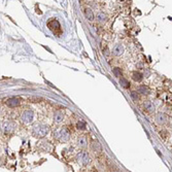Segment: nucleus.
Masks as SVG:
<instances>
[{
  "label": "nucleus",
  "mask_w": 172,
  "mask_h": 172,
  "mask_svg": "<svg viewBox=\"0 0 172 172\" xmlns=\"http://www.w3.org/2000/svg\"><path fill=\"white\" fill-rule=\"evenodd\" d=\"M131 97H132L133 100H135V101H137V100L139 99V96L137 92H131Z\"/></svg>",
  "instance_id": "412c9836"
},
{
  "label": "nucleus",
  "mask_w": 172,
  "mask_h": 172,
  "mask_svg": "<svg viewBox=\"0 0 172 172\" xmlns=\"http://www.w3.org/2000/svg\"><path fill=\"white\" fill-rule=\"evenodd\" d=\"M86 126H87V124H86V122H84V121H79L76 125L77 129H79V130H85Z\"/></svg>",
  "instance_id": "6ab92c4d"
},
{
  "label": "nucleus",
  "mask_w": 172,
  "mask_h": 172,
  "mask_svg": "<svg viewBox=\"0 0 172 172\" xmlns=\"http://www.w3.org/2000/svg\"><path fill=\"white\" fill-rule=\"evenodd\" d=\"M103 54L105 55L106 57H109L110 53H109V50H108L107 48H105V50H103Z\"/></svg>",
  "instance_id": "4be33fe9"
},
{
  "label": "nucleus",
  "mask_w": 172,
  "mask_h": 172,
  "mask_svg": "<svg viewBox=\"0 0 172 172\" xmlns=\"http://www.w3.org/2000/svg\"><path fill=\"white\" fill-rule=\"evenodd\" d=\"M20 104H21V99L18 97H11L6 100V105L9 107H16Z\"/></svg>",
  "instance_id": "0eeeda50"
},
{
  "label": "nucleus",
  "mask_w": 172,
  "mask_h": 172,
  "mask_svg": "<svg viewBox=\"0 0 172 172\" xmlns=\"http://www.w3.org/2000/svg\"><path fill=\"white\" fill-rule=\"evenodd\" d=\"M76 158H77V162L83 166H87L88 164H90V162H91L90 156L87 151H81V153H79Z\"/></svg>",
  "instance_id": "39448f33"
},
{
  "label": "nucleus",
  "mask_w": 172,
  "mask_h": 172,
  "mask_svg": "<svg viewBox=\"0 0 172 172\" xmlns=\"http://www.w3.org/2000/svg\"><path fill=\"white\" fill-rule=\"evenodd\" d=\"M156 121H157V123L159 125H164L166 123V121H167V118H166V116L164 113L159 112V113L156 116Z\"/></svg>",
  "instance_id": "1a4fd4ad"
},
{
  "label": "nucleus",
  "mask_w": 172,
  "mask_h": 172,
  "mask_svg": "<svg viewBox=\"0 0 172 172\" xmlns=\"http://www.w3.org/2000/svg\"><path fill=\"white\" fill-rule=\"evenodd\" d=\"M48 28L57 36H60L62 34V29H61V25L59 23L58 20L52 19L48 22Z\"/></svg>",
  "instance_id": "7ed1b4c3"
},
{
  "label": "nucleus",
  "mask_w": 172,
  "mask_h": 172,
  "mask_svg": "<svg viewBox=\"0 0 172 172\" xmlns=\"http://www.w3.org/2000/svg\"><path fill=\"white\" fill-rule=\"evenodd\" d=\"M85 15H86V17H87V19L89 20V21H93L94 20V14H93V11H92V9H85Z\"/></svg>",
  "instance_id": "9b49d317"
},
{
  "label": "nucleus",
  "mask_w": 172,
  "mask_h": 172,
  "mask_svg": "<svg viewBox=\"0 0 172 172\" xmlns=\"http://www.w3.org/2000/svg\"><path fill=\"white\" fill-rule=\"evenodd\" d=\"M54 135H55V137H56V138H58L60 141H63V142H65V141H68L69 140V137H70V132H69V130L66 128V127H63V128H60V129H58L57 131H55Z\"/></svg>",
  "instance_id": "f03ea898"
},
{
  "label": "nucleus",
  "mask_w": 172,
  "mask_h": 172,
  "mask_svg": "<svg viewBox=\"0 0 172 172\" xmlns=\"http://www.w3.org/2000/svg\"><path fill=\"white\" fill-rule=\"evenodd\" d=\"M123 53H124V46H123L121 44H116L113 50H112V54H113L114 56H121Z\"/></svg>",
  "instance_id": "6e6552de"
},
{
  "label": "nucleus",
  "mask_w": 172,
  "mask_h": 172,
  "mask_svg": "<svg viewBox=\"0 0 172 172\" xmlns=\"http://www.w3.org/2000/svg\"><path fill=\"white\" fill-rule=\"evenodd\" d=\"M77 145H79V147H85L86 145H87V140H86V138H84V137L79 138V140H77Z\"/></svg>",
  "instance_id": "f3484780"
},
{
  "label": "nucleus",
  "mask_w": 172,
  "mask_h": 172,
  "mask_svg": "<svg viewBox=\"0 0 172 172\" xmlns=\"http://www.w3.org/2000/svg\"><path fill=\"white\" fill-rule=\"evenodd\" d=\"M112 72H113L114 76H116V77H122V71H121V69H120V68H118V67L113 68Z\"/></svg>",
  "instance_id": "aec40b11"
},
{
  "label": "nucleus",
  "mask_w": 172,
  "mask_h": 172,
  "mask_svg": "<svg viewBox=\"0 0 172 172\" xmlns=\"http://www.w3.org/2000/svg\"><path fill=\"white\" fill-rule=\"evenodd\" d=\"M138 92L139 93H141V94H148L149 93V90H148V88L147 87H145V86H141L140 88L138 89Z\"/></svg>",
  "instance_id": "a211bd4d"
},
{
  "label": "nucleus",
  "mask_w": 172,
  "mask_h": 172,
  "mask_svg": "<svg viewBox=\"0 0 172 172\" xmlns=\"http://www.w3.org/2000/svg\"><path fill=\"white\" fill-rule=\"evenodd\" d=\"M132 77H133V79H134L135 81H142V79H143L142 74H141L140 72H137V71L133 72Z\"/></svg>",
  "instance_id": "ddd939ff"
},
{
  "label": "nucleus",
  "mask_w": 172,
  "mask_h": 172,
  "mask_svg": "<svg viewBox=\"0 0 172 172\" xmlns=\"http://www.w3.org/2000/svg\"><path fill=\"white\" fill-rule=\"evenodd\" d=\"M16 129V124L11 121H5L1 125V130L4 134H11Z\"/></svg>",
  "instance_id": "20e7f679"
},
{
  "label": "nucleus",
  "mask_w": 172,
  "mask_h": 172,
  "mask_svg": "<svg viewBox=\"0 0 172 172\" xmlns=\"http://www.w3.org/2000/svg\"><path fill=\"white\" fill-rule=\"evenodd\" d=\"M92 147H93L94 151H97V153H100V151H101V149H102L101 148V145H100V143H99V141H98V140L94 141Z\"/></svg>",
  "instance_id": "2eb2a0df"
},
{
  "label": "nucleus",
  "mask_w": 172,
  "mask_h": 172,
  "mask_svg": "<svg viewBox=\"0 0 172 172\" xmlns=\"http://www.w3.org/2000/svg\"><path fill=\"white\" fill-rule=\"evenodd\" d=\"M120 84L123 88H125V89H128V88L130 87V83H129L125 77H120Z\"/></svg>",
  "instance_id": "4468645a"
},
{
  "label": "nucleus",
  "mask_w": 172,
  "mask_h": 172,
  "mask_svg": "<svg viewBox=\"0 0 172 172\" xmlns=\"http://www.w3.org/2000/svg\"><path fill=\"white\" fill-rule=\"evenodd\" d=\"M33 118H34V113H33V111L30 109L24 110L23 113H22V116H21V120L23 121L24 123H26V124L31 123L32 121H33Z\"/></svg>",
  "instance_id": "423d86ee"
},
{
  "label": "nucleus",
  "mask_w": 172,
  "mask_h": 172,
  "mask_svg": "<svg viewBox=\"0 0 172 172\" xmlns=\"http://www.w3.org/2000/svg\"><path fill=\"white\" fill-rule=\"evenodd\" d=\"M50 131L48 125H44V124H35L32 128V133H33L34 136L36 137H44Z\"/></svg>",
  "instance_id": "f257e3e1"
},
{
  "label": "nucleus",
  "mask_w": 172,
  "mask_h": 172,
  "mask_svg": "<svg viewBox=\"0 0 172 172\" xmlns=\"http://www.w3.org/2000/svg\"><path fill=\"white\" fill-rule=\"evenodd\" d=\"M97 20L100 22V23H105V22L107 21V16H106L104 13H99L97 15Z\"/></svg>",
  "instance_id": "f8f14e48"
},
{
  "label": "nucleus",
  "mask_w": 172,
  "mask_h": 172,
  "mask_svg": "<svg viewBox=\"0 0 172 172\" xmlns=\"http://www.w3.org/2000/svg\"><path fill=\"white\" fill-rule=\"evenodd\" d=\"M144 107H145V109H147L148 111H151V110L155 109V106H153V104L151 103V101H145L144 102Z\"/></svg>",
  "instance_id": "dca6fc26"
},
{
  "label": "nucleus",
  "mask_w": 172,
  "mask_h": 172,
  "mask_svg": "<svg viewBox=\"0 0 172 172\" xmlns=\"http://www.w3.org/2000/svg\"><path fill=\"white\" fill-rule=\"evenodd\" d=\"M0 113H1V108H0Z\"/></svg>",
  "instance_id": "5701e85b"
},
{
  "label": "nucleus",
  "mask_w": 172,
  "mask_h": 172,
  "mask_svg": "<svg viewBox=\"0 0 172 172\" xmlns=\"http://www.w3.org/2000/svg\"><path fill=\"white\" fill-rule=\"evenodd\" d=\"M64 120V114H63V112L62 111H56L55 112V114H54V121L55 122H57V123H60V122H62V121Z\"/></svg>",
  "instance_id": "9d476101"
}]
</instances>
